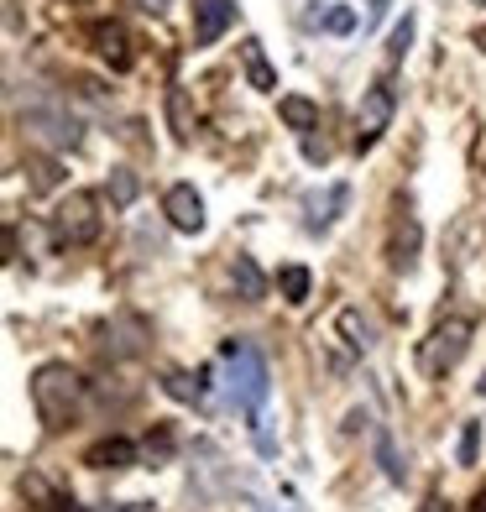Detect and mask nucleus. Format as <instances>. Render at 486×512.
I'll use <instances>...</instances> for the list:
<instances>
[{"mask_svg": "<svg viewBox=\"0 0 486 512\" xmlns=\"http://www.w3.org/2000/svg\"><path fill=\"white\" fill-rule=\"evenodd\" d=\"M392 110H398V95H392V79H377L356 105V152H372L382 142V131L392 126Z\"/></svg>", "mask_w": 486, "mask_h": 512, "instance_id": "nucleus-5", "label": "nucleus"}, {"mask_svg": "<svg viewBox=\"0 0 486 512\" xmlns=\"http://www.w3.org/2000/svg\"><path fill=\"white\" fill-rule=\"evenodd\" d=\"M162 215H168V225L173 230H204V199L189 189V183H173L168 194H162Z\"/></svg>", "mask_w": 486, "mask_h": 512, "instance_id": "nucleus-7", "label": "nucleus"}, {"mask_svg": "<svg viewBox=\"0 0 486 512\" xmlns=\"http://www.w3.org/2000/svg\"><path fill=\"white\" fill-rule=\"evenodd\" d=\"M377 455H382V471H387V481H403L408 471H403V460H398V450H392V439L387 434H377Z\"/></svg>", "mask_w": 486, "mask_h": 512, "instance_id": "nucleus-25", "label": "nucleus"}, {"mask_svg": "<svg viewBox=\"0 0 486 512\" xmlns=\"http://www.w3.org/2000/svg\"><path fill=\"white\" fill-rule=\"evenodd\" d=\"M84 465H95V471H126V465H136V445L131 439H100V445H89Z\"/></svg>", "mask_w": 486, "mask_h": 512, "instance_id": "nucleus-12", "label": "nucleus"}, {"mask_svg": "<svg viewBox=\"0 0 486 512\" xmlns=\"http://www.w3.org/2000/svg\"><path fill=\"white\" fill-rule=\"evenodd\" d=\"M471 512H486V486H481V492L471 497Z\"/></svg>", "mask_w": 486, "mask_h": 512, "instance_id": "nucleus-33", "label": "nucleus"}, {"mask_svg": "<svg viewBox=\"0 0 486 512\" xmlns=\"http://www.w3.org/2000/svg\"><path fill=\"white\" fill-rule=\"evenodd\" d=\"M53 236L63 246H84V241H95L100 236V194H89V189H74L63 199V209L53 215Z\"/></svg>", "mask_w": 486, "mask_h": 512, "instance_id": "nucleus-4", "label": "nucleus"}, {"mask_svg": "<svg viewBox=\"0 0 486 512\" xmlns=\"http://www.w3.org/2000/svg\"><path fill=\"white\" fill-rule=\"evenodd\" d=\"M277 115L288 121V131H304V136L319 126V105L309 95H283V100H277Z\"/></svg>", "mask_w": 486, "mask_h": 512, "instance_id": "nucleus-16", "label": "nucleus"}, {"mask_svg": "<svg viewBox=\"0 0 486 512\" xmlns=\"http://www.w3.org/2000/svg\"><path fill=\"white\" fill-rule=\"evenodd\" d=\"M147 455H152V460H168V455H173V429H157V434L147 439Z\"/></svg>", "mask_w": 486, "mask_h": 512, "instance_id": "nucleus-27", "label": "nucleus"}, {"mask_svg": "<svg viewBox=\"0 0 486 512\" xmlns=\"http://www.w3.org/2000/svg\"><path fill=\"white\" fill-rule=\"evenodd\" d=\"M131 199H136V173L115 168V173H110V204H115V209H131Z\"/></svg>", "mask_w": 486, "mask_h": 512, "instance_id": "nucleus-24", "label": "nucleus"}, {"mask_svg": "<svg viewBox=\"0 0 486 512\" xmlns=\"http://www.w3.org/2000/svg\"><path fill=\"white\" fill-rule=\"evenodd\" d=\"M74 6H84V0H74Z\"/></svg>", "mask_w": 486, "mask_h": 512, "instance_id": "nucleus-35", "label": "nucleus"}, {"mask_svg": "<svg viewBox=\"0 0 486 512\" xmlns=\"http://www.w3.org/2000/svg\"><path fill=\"white\" fill-rule=\"evenodd\" d=\"M220 356L230 361V403H241L246 413H257L267 403V361L251 351V345H241V340H225Z\"/></svg>", "mask_w": 486, "mask_h": 512, "instance_id": "nucleus-3", "label": "nucleus"}, {"mask_svg": "<svg viewBox=\"0 0 486 512\" xmlns=\"http://www.w3.org/2000/svg\"><path fill=\"white\" fill-rule=\"evenodd\" d=\"M89 42H95V53L115 68V74H126V68H131V32L121 27V21H100V27L89 32Z\"/></svg>", "mask_w": 486, "mask_h": 512, "instance_id": "nucleus-9", "label": "nucleus"}, {"mask_svg": "<svg viewBox=\"0 0 486 512\" xmlns=\"http://www.w3.org/2000/svg\"><path fill=\"white\" fill-rule=\"evenodd\" d=\"M345 199H351V189H345V183H330V189H324V199L314 194L309 199V230H330L335 225V215H340V209H345Z\"/></svg>", "mask_w": 486, "mask_h": 512, "instance_id": "nucleus-14", "label": "nucleus"}, {"mask_svg": "<svg viewBox=\"0 0 486 512\" xmlns=\"http://www.w3.org/2000/svg\"><path fill=\"white\" fill-rule=\"evenodd\" d=\"M68 512H79V507H68Z\"/></svg>", "mask_w": 486, "mask_h": 512, "instance_id": "nucleus-36", "label": "nucleus"}, {"mask_svg": "<svg viewBox=\"0 0 486 512\" xmlns=\"http://www.w3.org/2000/svg\"><path fill=\"white\" fill-rule=\"evenodd\" d=\"M27 173H32V194L58 189V178H63V168H58L53 157H27Z\"/></svg>", "mask_w": 486, "mask_h": 512, "instance_id": "nucleus-20", "label": "nucleus"}, {"mask_svg": "<svg viewBox=\"0 0 486 512\" xmlns=\"http://www.w3.org/2000/svg\"><path fill=\"white\" fill-rule=\"evenodd\" d=\"M340 330L351 335L356 351H372V324L361 319V309H340Z\"/></svg>", "mask_w": 486, "mask_h": 512, "instance_id": "nucleus-22", "label": "nucleus"}, {"mask_svg": "<svg viewBox=\"0 0 486 512\" xmlns=\"http://www.w3.org/2000/svg\"><path fill=\"white\" fill-rule=\"evenodd\" d=\"M408 42H413V16H403L398 27H392V42H387V58L398 63V58L408 53Z\"/></svg>", "mask_w": 486, "mask_h": 512, "instance_id": "nucleus-26", "label": "nucleus"}, {"mask_svg": "<svg viewBox=\"0 0 486 512\" xmlns=\"http://www.w3.org/2000/svg\"><path fill=\"white\" fill-rule=\"evenodd\" d=\"M241 63H246V79H251V89H262V95H267V89H277V74H272L267 48H262L257 37H246V42H241Z\"/></svg>", "mask_w": 486, "mask_h": 512, "instance_id": "nucleus-15", "label": "nucleus"}, {"mask_svg": "<svg viewBox=\"0 0 486 512\" xmlns=\"http://www.w3.org/2000/svg\"><path fill=\"white\" fill-rule=\"evenodd\" d=\"M277 288H283L288 304H304L309 298V267H283L277 272Z\"/></svg>", "mask_w": 486, "mask_h": 512, "instance_id": "nucleus-21", "label": "nucleus"}, {"mask_svg": "<svg viewBox=\"0 0 486 512\" xmlns=\"http://www.w3.org/2000/svg\"><path fill=\"white\" fill-rule=\"evenodd\" d=\"M304 157L309 162H330V142H324V136H304Z\"/></svg>", "mask_w": 486, "mask_h": 512, "instance_id": "nucleus-29", "label": "nucleus"}, {"mask_svg": "<svg viewBox=\"0 0 486 512\" xmlns=\"http://www.w3.org/2000/svg\"><path fill=\"white\" fill-rule=\"evenodd\" d=\"M162 387H168V392H173L178 403H199V398H204V382L183 377V371H168V377H162Z\"/></svg>", "mask_w": 486, "mask_h": 512, "instance_id": "nucleus-23", "label": "nucleus"}, {"mask_svg": "<svg viewBox=\"0 0 486 512\" xmlns=\"http://www.w3.org/2000/svg\"><path fill=\"white\" fill-rule=\"evenodd\" d=\"M424 512H450V502H445V497H429V502H424Z\"/></svg>", "mask_w": 486, "mask_h": 512, "instance_id": "nucleus-32", "label": "nucleus"}, {"mask_svg": "<svg viewBox=\"0 0 486 512\" xmlns=\"http://www.w3.org/2000/svg\"><path fill=\"white\" fill-rule=\"evenodd\" d=\"M110 512H157L152 502H121V507H110Z\"/></svg>", "mask_w": 486, "mask_h": 512, "instance_id": "nucleus-31", "label": "nucleus"}, {"mask_svg": "<svg viewBox=\"0 0 486 512\" xmlns=\"http://www.w3.org/2000/svg\"><path fill=\"white\" fill-rule=\"evenodd\" d=\"M413 256H419V220H413V215H403L398 225H392V241H387V262L398 267V272H408V267H413Z\"/></svg>", "mask_w": 486, "mask_h": 512, "instance_id": "nucleus-11", "label": "nucleus"}, {"mask_svg": "<svg viewBox=\"0 0 486 512\" xmlns=\"http://www.w3.org/2000/svg\"><path fill=\"white\" fill-rule=\"evenodd\" d=\"M27 131H37L42 142H53V147H79V121L74 115H63L58 105H48V110H27V121H21Z\"/></svg>", "mask_w": 486, "mask_h": 512, "instance_id": "nucleus-6", "label": "nucleus"}, {"mask_svg": "<svg viewBox=\"0 0 486 512\" xmlns=\"http://www.w3.org/2000/svg\"><path fill=\"white\" fill-rule=\"evenodd\" d=\"M314 27L319 32H330V37H351L361 27V16L351 6H330V11H314Z\"/></svg>", "mask_w": 486, "mask_h": 512, "instance_id": "nucleus-18", "label": "nucleus"}, {"mask_svg": "<svg viewBox=\"0 0 486 512\" xmlns=\"http://www.w3.org/2000/svg\"><path fill=\"white\" fill-rule=\"evenodd\" d=\"M21 497H27L32 512H68V507H74L42 471H27V476H21Z\"/></svg>", "mask_w": 486, "mask_h": 512, "instance_id": "nucleus-10", "label": "nucleus"}, {"mask_svg": "<svg viewBox=\"0 0 486 512\" xmlns=\"http://www.w3.org/2000/svg\"><path fill=\"white\" fill-rule=\"evenodd\" d=\"M471 335H476L471 319H460V314L439 319L429 330V340L419 345V371H424V377H445V371H455L460 356L471 351Z\"/></svg>", "mask_w": 486, "mask_h": 512, "instance_id": "nucleus-2", "label": "nucleus"}, {"mask_svg": "<svg viewBox=\"0 0 486 512\" xmlns=\"http://www.w3.org/2000/svg\"><path fill=\"white\" fill-rule=\"evenodd\" d=\"M79 403H84V382H79L74 366L48 361V366L32 371V408H37V418L48 429H68V424H74Z\"/></svg>", "mask_w": 486, "mask_h": 512, "instance_id": "nucleus-1", "label": "nucleus"}, {"mask_svg": "<svg viewBox=\"0 0 486 512\" xmlns=\"http://www.w3.org/2000/svg\"><path fill=\"white\" fill-rule=\"evenodd\" d=\"M382 16H387V0H372V6H366V27H377Z\"/></svg>", "mask_w": 486, "mask_h": 512, "instance_id": "nucleus-30", "label": "nucleus"}, {"mask_svg": "<svg viewBox=\"0 0 486 512\" xmlns=\"http://www.w3.org/2000/svg\"><path fill=\"white\" fill-rule=\"evenodd\" d=\"M476 445H481V434H476V424H466L460 429V465H476Z\"/></svg>", "mask_w": 486, "mask_h": 512, "instance_id": "nucleus-28", "label": "nucleus"}, {"mask_svg": "<svg viewBox=\"0 0 486 512\" xmlns=\"http://www.w3.org/2000/svg\"><path fill=\"white\" fill-rule=\"evenodd\" d=\"M230 21H236V0H194V48H210Z\"/></svg>", "mask_w": 486, "mask_h": 512, "instance_id": "nucleus-8", "label": "nucleus"}, {"mask_svg": "<svg viewBox=\"0 0 486 512\" xmlns=\"http://www.w3.org/2000/svg\"><path fill=\"white\" fill-rule=\"evenodd\" d=\"M476 241H481V220L476 215H460L455 225H450V236H445V256L460 267V262H471L476 256Z\"/></svg>", "mask_w": 486, "mask_h": 512, "instance_id": "nucleus-13", "label": "nucleus"}, {"mask_svg": "<svg viewBox=\"0 0 486 512\" xmlns=\"http://www.w3.org/2000/svg\"><path fill=\"white\" fill-rule=\"evenodd\" d=\"M168 121H173L178 142H194V110H189V95H183V89H168Z\"/></svg>", "mask_w": 486, "mask_h": 512, "instance_id": "nucleus-19", "label": "nucleus"}, {"mask_svg": "<svg viewBox=\"0 0 486 512\" xmlns=\"http://www.w3.org/2000/svg\"><path fill=\"white\" fill-rule=\"evenodd\" d=\"M230 283H236V293L246 298V304H257V298L267 293V277H262V267L251 262V256H236V267H230Z\"/></svg>", "mask_w": 486, "mask_h": 512, "instance_id": "nucleus-17", "label": "nucleus"}, {"mask_svg": "<svg viewBox=\"0 0 486 512\" xmlns=\"http://www.w3.org/2000/svg\"><path fill=\"white\" fill-rule=\"evenodd\" d=\"M476 48H481V53H486V27H481V32H476Z\"/></svg>", "mask_w": 486, "mask_h": 512, "instance_id": "nucleus-34", "label": "nucleus"}]
</instances>
